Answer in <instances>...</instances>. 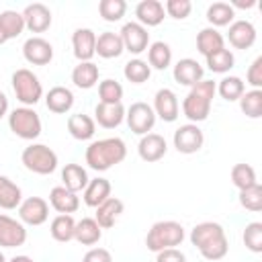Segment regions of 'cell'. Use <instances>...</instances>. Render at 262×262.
Returning <instances> with one entry per match:
<instances>
[{
	"label": "cell",
	"instance_id": "cell-43",
	"mask_svg": "<svg viewBox=\"0 0 262 262\" xmlns=\"http://www.w3.org/2000/svg\"><path fill=\"white\" fill-rule=\"evenodd\" d=\"M98 96H100V102L104 104H117L123 98V86L117 80L106 78L98 84Z\"/></svg>",
	"mask_w": 262,
	"mask_h": 262
},
{
	"label": "cell",
	"instance_id": "cell-21",
	"mask_svg": "<svg viewBox=\"0 0 262 262\" xmlns=\"http://www.w3.org/2000/svg\"><path fill=\"white\" fill-rule=\"evenodd\" d=\"M49 205L59 213V215H72L80 207V199L76 192L63 188V186H53L49 192Z\"/></svg>",
	"mask_w": 262,
	"mask_h": 262
},
{
	"label": "cell",
	"instance_id": "cell-12",
	"mask_svg": "<svg viewBox=\"0 0 262 262\" xmlns=\"http://www.w3.org/2000/svg\"><path fill=\"white\" fill-rule=\"evenodd\" d=\"M27 242V229L20 221L0 215V248H18Z\"/></svg>",
	"mask_w": 262,
	"mask_h": 262
},
{
	"label": "cell",
	"instance_id": "cell-30",
	"mask_svg": "<svg viewBox=\"0 0 262 262\" xmlns=\"http://www.w3.org/2000/svg\"><path fill=\"white\" fill-rule=\"evenodd\" d=\"M98 66L94 61H80L74 70H72V82L82 88V90H88L92 88L96 82H98Z\"/></svg>",
	"mask_w": 262,
	"mask_h": 262
},
{
	"label": "cell",
	"instance_id": "cell-8",
	"mask_svg": "<svg viewBox=\"0 0 262 262\" xmlns=\"http://www.w3.org/2000/svg\"><path fill=\"white\" fill-rule=\"evenodd\" d=\"M125 119L127 125L133 133L137 135H145L154 129L156 125V113L147 102H133L127 111H125Z\"/></svg>",
	"mask_w": 262,
	"mask_h": 262
},
{
	"label": "cell",
	"instance_id": "cell-19",
	"mask_svg": "<svg viewBox=\"0 0 262 262\" xmlns=\"http://www.w3.org/2000/svg\"><path fill=\"white\" fill-rule=\"evenodd\" d=\"M203 72L205 70L196 59L184 57V59L176 61V66H174V80L178 84H182V86H190L192 88L194 84H199L203 80Z\"/></svg>",
	"mask_w": 262,
	"mask_h": 262
},
{
	"label": "cell",
	"instance_id": "cell-16",
	"mask_svg": "<svg viewBox=\"0 0 262 262\" xmlns=\"http://www.w3.org/2000/svg\"><path fill=\"white\" fill-rule=\"evenodd\" d=\"M137 151H139V158L143 162H158V160H162L166 156L168 145H166V139L162 135H158V133H145L139 139Z\"/></svg>",
	"mask_w": 262,
	"mask_h": 262
},
{
	"label": "cell",
	"instance_id": "cell-53",
	"mask_svg": "<svg viewBox=\"0 0 262 262\" xmlns=\"http://www.w3.org/2000/svg\"><path fill=\"white\" fill-rule=\"evenodd\" d=\"M8 39H6V35H4V31H2V27H0V45H4Z\"/></svg>",
	"mask_w": 262,
	"mask_h": 262
},
{
	"label": "cell",
	"instance_id": "cell-28",
	"mask_svg": "<svg viewBox=\"0 0 262 262\" xmlns=\"http://www.w3.org/2000/svg\"><path fill=\"white\" fill-rule=\"evenodd\" d=\"M111 196V182L106 178H94V180H88L86 188H84V203L88 207H98L102 205L106 199Z\"/></svg>",
	"mask_w": 262,
	"mask_h": 262
},
{
	"label": "cell",
	"instance_id": "cell-17",
	"mask_svg": "<svg viewBox=\"0 0 262 262\" xmlns=\"http://www.w3.org/2000/svg\"><path fill=\"white\" fill-rule=\"evenodd\" d=\"M72 47L74 55L80 61H90L96 55V35L92 29H76L72 35Z\"/></svg>",
	"mask_w": 262,
	"mask_h": 262
},
{
	"label": "cell",
	"instance_id": "cell-49",
	"mask_svg": "<svg viewBox=\"0 0 262 262\" xmlns=\"http://www.w3.org/2000/svg\"><path fill=\"white\" fill-rule=\"evenodd\" d=\"M156 262H186V256L176 248H168V250L158 252Z\"/></svg>",
	"mask_w": 262,
	"mask_h": 262
},
{
	"label": "cell",
	"instance_id": "cell-37",
	"mask_svg": "<svg viewBox=\"0 0 262 262\" xmlns=\"http://www.w3.org/2000/svg\"><path fill=\"white\" fill-rule=\"evenodd\" d=\"M123 74H125V78H127L131 84H143V82L149 80V76H151V68H149L147 61L135 57V59H129V61L125 63Z\"/></svg>",
	"mask_w": 262,
	"mask_h": 262
},
{
	"label": "cell",
	"instance_id": "cell-18",
	"mask_svg": "<svg viewBox=\"0 0 262 262\" xmlns=\"http://www.w3.org/2000/svg\"><path fill=\"white\" fill-rule=\"evenodd\" d=\"M227 39L235 49H250L256 41V29L250 20H233L229 25Z\"/></svg>",
	"mask_w": 262,
	"mask_h": 262
},
{
	"label": "cell",
	"instance_id": "cell-45",
	"mask_svg": "<svg viewBox=\"0 0 262 262\" xmlns=\"http://www.w3.org/2000/svg\"><path fill=\"white\" fill-rule=\"evenodd\" d=\"M244 244L254 254L262 252V223L260 221H252V223L246 225V229H244Z\"/></svg>",
	"mask_w": 262,
	"mask_h": 262
},
{
	"label": "cell",
	"instance_id": "cell-14",
	"mask_svg": "<svg viewBox=\"0 0 262 262\" xmlns=\"http://www.w3.org/2000/svg\"><path fill=\"white\" fill-rule=\"evenodd\" d=\"M154 113H156V117H160L162 121H166V123H172V121H176L178 119V111H180V106H178V98H176V94L170 90V88H160L158 92H156V96H154Z\"/></svg>",
	"mask_w": 262,
	"mask_h": 262
},
{
	"label": "cell",
	"instance_id": "cell-29",
	"mask_svg": "<svg viewBox=\"0 0 262 262\" xmlns=\"http://www.w3.org/2000/svg\"><path fill=\"white\" fill-rule=\"evenodd\" d=\"M223 47H225L223 35H221L217 29H213V27H207V29H203V31L196 35V49H199V53L205 55V57H209L211 53H215V51H219V49H223Z\"/></svg>",
	"mask_w": 262,
	"mask_h": 262
},
{
	"label": "cell",
	"instance_id": "cell-24",
	"mask_svg": "<svg viewBox=\"0 0 262 262\" xmlns=\"http://www.w3.org/2000/svg\"><path fill=\"white\" fill-rule=\"evenodd\" d=\"M68 131H70V135H72L74 139H78V141H88V139H92L94 133H96V123H94L92 117H88V115H84V113H76V115H72V117L68 119Z\"/></svg>",
	"mask_w": 262,
	"mask_h": 262
},
{
	"label": "cell",
	"instance_id": "cell-31",
	"mask_svg": "<svg viewBox=\"0 0 262 262\" xmlns=\"http://www.w3.org/2000/svg\"><path fill=\"white\" fill-rule=\"evenodd\" d=\"M61 180H63V188L72 192H80L86 188L90 178L80 164H66V168L61 170Z\"/></svg>",
	"mask_w": 262,
	"mask_h": 262
},
{
	"label": "cell",
	"instance_id": "cell-44",
	"mask_svg": "<svg viewBox=\"0 0 262 262\" xmlns=\"http://www.w3.org/2000/svg\"><path fill=\"white\" fill-rule=\"evenodd\" d=\"M239 205L252 213H258L262 211V186L260 184H254L252 188H246V190H239Z\"/></svg>",
	"mask_w": 262,
	"mask_h": 262
},
{
	"label": "cell",
	"instance_id": "cell-26",
	"mask_svg": "<svg viewBox=\"0 0 262 262\" xmlns=\"http://www.w3.org/2000/svg\"><path fill=\"white\" fill-rule=\"evenodd\" d=\"M94 51L104 59H113V57H119L125 51V47H123V41H121L119 33L104 31L96 37V49Z\"/></svg>",
	"mask_w": 262,
	"mask_h": 262
},
{
	"label": "cell",
	"instance_id": "cell-4",
	"mask_svg": "<svg viewBox=\"0 0 262 262\" xmlns=\"http://www.w3.org/2000/svg\"><path fill=\"white\" fill-rule=\"evenodd\" d=\"M184 239V227L178 221H158L145 235V246L151 252H162L180 246Z\"/></svg>",
	"mask_w": 262,
	"mask_h": 262
},
{
	"label": "cell",
	"instance_id": "cell-25",
	"mask_svg": "<svg viewBox=\"0 0 262 262\" xmlns=\"http://www.w3.org/2000/svg\"><path fill=\"white\" fill-rule=\"evenodd\" d=\"M45 104H47V108L51 113L63 115L74 106V94L66 86H53L45 96Z\"/></svg>",
	"mask_w": 262,
	"mask_h": 262
},
{
	"label": "cell",
	"instance_id": "cell-46",
	"mask_svg": "<svg viewBox=\"0 0 262 262\" xmlns=\"http://www.w3.org/2000/svg\"><path fill=\"white\" fill-rule=\"evenodd\" d=\"M164 10H166L168 16L182 20V18H186V16L190 14L192 4H190V0H168V2L164 4Z\"/></svg>",
	"mask_w": 262,
	"mask_h": 262
},
{
	"label": "cell",
	"instance_id": "cell-20",
	"mask_svg": "<svg viewBox=\"0 0 262 262\" xmlns=\"http://www.w3.org/2000/svg\"><path fill=\"white\" fill-rule=\"evenodd\" d=\"M164 4L160 0H141L135 6V16L141 27H158L164 20Z\"/></svg>",
	"mask_w": 262,
	"mask_h": 262
},
{
	"label": "cell",
	"instance_id": "cell-36",
	"mask_svg": "<svg viewBox=\"0 0 262 262\" xmlns=\"http://www.w3.org/2000/svg\"><path fill=\"white\" fill-rule=\"evenodd\" d=\"M0 27H2L6 39H16L25 31L23 12H16V10H4V12H0Z\"/></svg>",
	"mask_w": 262,
	"mask_h": 262
},
{
	"label": "cell",
	"instance_id": "cell-48",
	"mask_svg": "<svg viewBox=\"0 0 262 262\" xmlns=\"http://www.w3.org/2000/svg\"><path fill=\"white\" fill-rule=\"evenodd\" d=\"M82 262H113V256L104 248H92V250H88L84 254Z\"/></svg>",
	"mask_w": 262,
	"mask_h": 262
},
{
	"label": "cell",
	"instance_id": "cell-32",
	"mask_svg": "<svg viewBox=\"0 0 262 262\" xmlns=\"http://www.w3.org/2000/svg\"><path fill=\"white\" fill-rule=\"evenodd\" d=\"M23 203V192L20 188L8 178V176H0V209H16Z\"/></svg>",
	"mask_w": 262,
	"mask_h": 262
},
{
	"label": "cell",
	"instance_id": "cell-41",
	"mask_svg": "<svg viewBox=\"0 0 262 262\" xmlns=\"http://www.w3.org/2000/svg\"><path fill=\"white\" fill-rule=\"evenodd\" d=\"M207 59V68L211 70V72H215V74H225V72H229L231 68H233V63H235V57H233V53L229 51V49H219V51H215V53H211L209 57H205Z\"/></svg>",
	"mask_w": 262,
	"mask_h": 262
},
{
	"label": "cell",
	"instance_id": "cell-34",
	"mask_svg": "<svg viewBox=\"0 0 262 262\" xmlns=\"http://www.w3.org/2000/svg\"><path fill=\"white\" fill-rule=\"evenodd\" d=\"M74 229H76V221L72 215H57L49 225L51 237L55 242H61V244L74 239Z\"/></svg>",
	"mask_w": 262,
	"mask_h": 262
},
{
	"label": "cell",
	"instance_id": "cell-50",
	"mask_svg": "<svg viewBox=\"0 0 262 262\" xmlns=\"http://www.w3.org/2000/svg\"><path fill=\"white\" fill-rule=\"evenodd\" d=\"M6 113H8V98H6V94L0 90V119H2Z\"/></svg>",
	"mask_w": 262,
	"mask_h": 262
},
{
	"label": "cell",
	"instance_id": "cell-5",
	"mask_svg": "<svg viewBox=\"0 0 262 262\" xmlns=\"http://www.w3.org/2000/svg\"><path fill=\"white\" fill-rule=\"evenodd\" d=\"M20 160L29 172H35L41 176L51 174L57 168V154L43 143H31L29 147H25Z\"/></svg>",
	"mask_w": 262,
	"mask_h": 262
},
{
	"label": "cell",
	"instance_id": "cell-38",
	"mask_svg": "<svg viewBox=\"0 0 262 262\" xmlns=\"http://www.w3.org/2000/svg\"><path fill=\"white\" fill-rule=\"evenodd\" d=\"M239 108L246 117L250 119H260L262 117V90H248L239 96Z\"/></svg>",
	"mask_w": 262,
	"mask_h": 262
},
{
	"label": "cell",
	"instance_id": "cell-40",
	"mask_svg": "<svg viewBox=\"0 0 262 262\" xmlns=\"http://www.w3.org/2000/svg\"><path fill=\"white\" fill-rule=\"evenodd\" d=\"M231 182H233L239 190L252 188L254 184H258L256 170H254L250 164H235V166L231 168Z\"/></svg>",
	"mask_w": 262,
	"mask_h": 262
},
{
	"label": "cell",
	"instance_id": "cell-13",
	"mask_svg": "<svg viewBox=\"0 0 262 262\" xmlns=\"http://www.w3.org/2000/svg\"><path fill=\"white\" fill-rule=\"evenodd\" d=\"M23 55L33 66H47L53 59V47L43 37H31L23 45Z\"/></svg>",
	"mask_w": 262,
	"mask_h": 262
},
{
	"label": "cell",
	"instance_id": "cell-39",
	"mask_svg": "<svg viewBox=\"0 0 262 262\" xmlns=\"http://www.w3.org/2000/svg\"><path fill=\"white\" fill-rule=\"evenodd\" d=\"M217 92L227 102H233V100H239V96L246 92V86H244V80L242 78H237V76H225L217 84Z\"/></svg>",
	"mask_w": 262,
	"mask_h": 262
},
{
	"label": "cell",
	"instance_id": "cell-42",
	"mask_svg": "<svg viewBox=\"0 0 262 262\" xmlns=\"http://www.w3.org/2000/svg\"><path fill=\"white\" fill-rule=\"evenodd\" d=\"M98 12L106 23H117L125 16L127 2L125 0H100L98 2Z\"/></svg>",
	"mask_w": 262,
	"mask_h": 262
},
{
	"label": "cell",
	"instance_id": "cell-35",
	"mask_svg": "<svg viewBox=\"0 0 262 262\" xmlns=\"http://www.w3.org/2000/svg\"><path fill=\"white\" fill-rule=\"evenodd\" d=\"M233 16H235V10L231 8V4L227 2H213L209 8H207V20L215 27H225V25H231L233 23Z\"/></svg>",
	"mask_w": 262,
	"mask_h": 262
},
{
	"label": "cell",
	"instance_id": "cell-11",
	"mask_svg": "<svg viewBox=\"0 0 262 262\" xmlns=\"http://www.w3.org/2000/svg\"><path fill=\"white\" fill-rule=\"evenodd\" d=\"M20 223L27 225H43L49 217V205L41 196H29L18 205Z\"/></svg>",
	"mask_w": 262,
	"mask_h": 262
},
{
	"label": "cell",
	"instance_id": "cell-33",
	"mask_svg": "<svg viewBox=\"0 0 262 262\" xmlns=\"http://www.w3.org/2000/svg\"><path fill=\"white\" fill-rule=\"evenodd\" d=\"M147 63L154 70H166L172 63V49L164 41H156L147 47Z\"/></svg>",
	"mask_w": 262,
	"mask_h": 262
},
{
	"label": "cell",
	"instance_id": "cell-22",
	"mask_svg": "<svg viewBox=\"0 0 262 262\" xmlns=\"http://www.w3.org/2000/svg\"><path fill=\"white\" fill-rule=\"evenodd\" d=\"M123 119H125V106L121 102H117V104L98 102L96 108H94V123H98L104 129L119 127L123 123Z\"/></svg>",
	"mask_w": 262,
	"mask_h": 262
},
{
	"label": "cell",
	"instance_id": "cell-27",
	"mask_svg": "<svg viewBox=\"0 0 262 262\" xmlns=\"http://www.w3.org/2000/svg\"><path fill=\"white\" fill-rule=\"evenodd\" d=\"M100 237H102V229H100V225L92 217H84L82 221H76L74 239L78 244H82V246H94V244H98Z\"/></svg>",
	"mask_w": 262,
	"mask_h": 262
},
{
	"label": "cell",
	"instance_id": "cell-47",
	"mask_svg": "<svg viewBox=\"0 0 262 262\" xmlns=\"http://www.w3.org/2000/svg\"><path fill=\"white\" fill-rule=\"evenodd\" d=\"M246 78H248V84H250L254 90H260V88H262V57H256V59L252 61V66L248 68Z\"/></svg>",
	"mask_w": 262,
	"mask_h": 262
},
{
	"label": "cell",
	"instance_id": "cell-9",
	"mask_svg": "<svg viewBox=\"0 0 262 262\" xmlns=\"http://www.w3.org/2000/svg\"><path fill=\"white\" fill-rule=\"evenodd\" d=\"M119 37L123 41L125 51L133 53V55H139V53L147 51V47H149V33L139 23H125Z\"/></svg>",
	"mask_w": 262,
	"mask_h": 262
},
{
	"label": "cell",
	"instance_id": "cell-23",
	"mask_svg": "<svg viewBox=\"0 0 262 262\" xmlns=\"http://www.w3.org/2000/svg\"><path fill=\"white\" fill-rule=\"evenodd\" d=\"M123 209H125V205H123L121 199L108 196L102 205L96 207V217H94V221L100 225V229H108V227L115 225V221L119 219V215L123 213Z\"/></svg>",
	"mask_w": 262,
	"mask_h": 262
},
{
	"label": "cell",
	"instance_id": "cell-1",
	"mask_svg": "<svg viewBox=\"0 0 262 262\" xmlns=\"http://www.w3.org/2000/svg\"><path fill=\"white\" fill-rule=\"evenodd\" d=\"M190 242H192V246H196L201 256L211 262L221 260L229 250L225 229L215 221H203V223L194 225L190 231Z\"/></svg>",
	"mask_w": 262,
	"mask_h": 262
},
{
	"label": "cell",
	"instance_id": "cell-10",
	"mask_svg": "<svg viewBox=\"0 0 262 262\" xmlns=\"http://www.w3.org/2000/svg\"><path fill=\"white\" fill-rule=\"evenodd\" d=\"M203 143H205V135L194 123L180 125L174 131V147L180 154H196L203 147Z\"/></svg>",
	"mask_w": 262,
	"mask_h": 262
},
{
	"label": "cell",
	"instance_id": "cell-51",
	"mask_svg": "<svg viewBox=\"0 0 262 262\" xmlns=\"http://www.w3.org/2000/svg\"><path fill=\"white\" fill-rule=\"evenodd\" d=\"M252 6H256V0H246V2L235 0V2L231 4V8H233V10H235V8H252Z\"/></svg>",
	"mask_w": 262,
	"mask_h": 262
},
{
	"label": "cell",
	"instance_id": "cell-3",
	"mask_svg": "<svg viewBox=\"0 0 262 262\" xmlns=\"http://www.w3.org/2000/svg\"><path fill=\"white\" fill-rule=\"evenodd\" d=\"M215 92H217V84L213 80H201L199 84H194L182 100L184 117L194 125L205 121L211 113V102H213Z\"/></svg>",
	"mask_w": 262,
	"mask_h": 262
},
{
	"label": "cell",
	"instance_id": "cell-54",
	"mask_svg": "<svg viewBox=\"0 0 262 262\" xmlns=\"http://www.w3.org/2000/svg\"><path fill=\"white\" fill-rule=\"evenodd\" d=\"M0 262H6V258H4V254L0 252Z\"/></svg>",
	"mask_w": 262,
	"mask_h": 262
},
{
	"label": "cell",
	"instance_id": "cell-52",
	"mask_svg": "<svg viewBox=\"0 0 262 262\" xmlns=\"http://www.w3.org/2000/svg\"><path fill=\"white\" fill-rule=\"evenodd\" d=\"M10 262H35L33 258H29V256H14Z\"/></svg>",
	"mask_w": 262,
	"mask_h": 262
},
{
	"label": "cell",
	"instance_id": "cell-6",
	"mask_svg": "<svg viewBox=\"0 0 262 262\" xmlns=\"http://www.w3.org/2000/svg\"><path fill=\"white\" fill-rule=\"evenodd\" d=\"M12 90L16 94V100H20L25 106L37 104L43 96V86L39 78L27 68H20L12 74Z\"/></svg>",
	"mask_w": 262,
	"mask_h": 262
},
{
	"label": "cell",
	"instance_id": "cell-2",
	"mask_svg": "<svg viewBox=\"0 0 262 262\" xmlns=\"http://www.w3.org/2000/svg\"><path fill=\"white\" fill-rule=\"evenodd\" d=\"M125 156H127V145L121 137L98 139L86 147V164L96 172H104V170L121 164L125 160Z\"/></svg>",
	"mask_w": 262,
	"mask_h": 262
},
{
	"label": "cell",
	"instance_id": "cell-15",
	"mask_svg": "<svg viewBox=\"0 0 262 262\" xmlns=\"http://www.w3.org/2000/svg\"><path fill=\"white\" fill-rule=\"evenodd\" d=\"M23 18H25V29H29L31 33H43L51 27V10L41 2L29 4L23 10Z\"/></svg>",
	"mask_w": 262,
	"mask_h": 262
},
{
	"label": "cell",
	"instance_id": "cell-7",
	"mask_svg": "<svg viewBox=\"0 0 262 262\" xmlns=\"http://www.w3.org/2000/svg\"><path fill=\"white\" fill-rule=\"evenodd\" d=\"M10 131L20 139H37L41 135V119L31 106H18L8 115Z\"/></svg>",
	"mask_w": 262,
	"mask_h": 262
}]
</instances>
